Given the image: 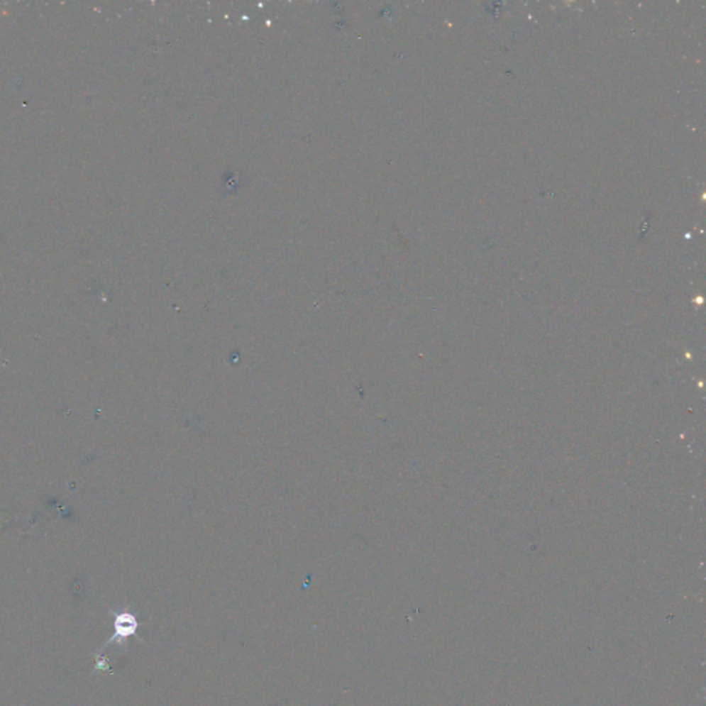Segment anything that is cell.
Wrapping results in <instances>:
<instances>
[{"label": "cell", "mask_w": 706, "mask_h": 706, "mask_svg": "<svg viewBox=\"0 0 706 706\" xmlns=\"http://www.w3.org/2000/svg\"><path fill=\"white\" fill-rule=\"evenodd\" d=\"M96 657V666L93 669V672L96 671H101V672H105V673H109L111 672V663H109V659L102 654H93Z\"/></svg>", "instance_id": "7a4b0ae2"}, {"label": "cell", "mask_w": 706, "mask_h": 706, "mask_svg": "<svg viewBox=\"0 0 706 706\" xmlns=\"http://www.w3.org/2000/svg\"><path fill=\"white\" fill-rule=\"evenodd\" d=\"M111 614L114 615V634L101 647V650H104L105 647L115 644V643L124 644L127 641V639H130V637H138L137 631H138L140 622H138L136 614H133L130 611L116 612L114 610H111Z\"/></svg>", "instance_id": "6da1fadb"}]
</instances>
